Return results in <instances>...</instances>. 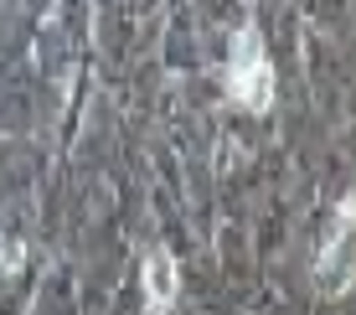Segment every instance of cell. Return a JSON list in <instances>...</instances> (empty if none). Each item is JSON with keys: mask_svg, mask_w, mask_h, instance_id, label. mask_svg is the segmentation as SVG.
<instances>
[{"mask_svg": "<svg viewBox=\"0 0 356 315\" xmlns=\"http://www.w3.org/2000/svg\"><path fill=\"white\" fill-rule=\"evenodd\" d=\"M315 280H321V289H346L356 280V197H346L336 207V227H330L321 259H315Z\"/></svg>", "mask_w": 356, "mask_h": 315, "instance_id": "7a4b0ae2", "label": "cell"}, {"mask_svg": "<svg viewBox=\"0 0 356 315\" xmlns=\"http://www.w3.org/2000/svg\"><path fill=\"white\" fill-rule=\"evenodd\" d=\"M227 93L243 108H253V114H264V108L274 104V63H268V52H264V42H259V31H253V26H243L238 42H232Z\"/></svg>", "mask_w": 356, "mask_h": 315, "instance_id": "6da1fadb", "label": "cell"}, {"mask_svg": "<svg viewBox=\"0 0 356 315\" xmlns=\"http://www.w3.org/2000/svg\"><path fill=\"white\" fill-rule=\"evenodd\" d=\"M176 289H181V269L170 259V248H150L145 253V305H150V315H165Z\"/></svg>", "mask_w": 356, "mask_h": 315, "instance_id": "3957f363", "label": "cell"}]
</instances>
